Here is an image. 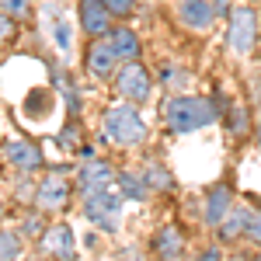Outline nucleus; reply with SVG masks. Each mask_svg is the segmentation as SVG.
I'll list each match as a JSON object with an SVG mask.
<instances>
[{
	"instance_id": "1",
	"label": "nucleus",
	"mask_w": 261,
	"mask_h": 261,
	"mask_svg": "<svg viewBox=\"0 0 261 261\" xmlns=\"http://www.w3.org/2000/svg\"><path fill=\"white\" fill-rule=\"evenodd\" d=\"M164 122H167L171 133H195V129H205V125H216V122H220V105L213 98L181 94V98L167 101Z\"/></svg>"
},
{
	"instance_id": "2",
	"label": "nucleus",
	"mask_w": 261,
	"mask_h": 261,
	"mask_svg": "<svg viewBox=\"0 0 261 261\" xmlns=\"http://www.w3.org/2000/svg\"><path fill=\"white\" fill-rule=\"evenodd\" d=\"M105 140L115 146H140L146 140V122L133 105H115L105 112Z\"/></svg>"
},
{
	"instance_id": "3",
	"label": "nucleus",
	"mask_w": 261,
	"mask_h": 261,
	"mask_svg": "<svg viewBox=\"0 0 261 261\" xmlns=\"http://www.w3.org/2000/svg\"><path fill=\"white\" fill-rule=\"evenodd\" d=\"M122 205H125V199L115 195L112 188H101V192L84 195V213H87V220L94 223L98 230H105V233H115V230H119Z\"/></svg>"
},
{
	"instance_id": "4",
	"label": "nucleus",
	"mask_w": 261,
	"mask_h": 261,
	"mask_svg": "<svg viewBox=\"0 0 261 261\" xmlns=\"http://www.w3.org/2000/svg\"><path fill=\"white\" fill-rule=\"evenodd\" d=\"M258 42V14L251 7H233L226 14V45L233 56H247Z\"/></svg>"
},
{
	"instance_id": "5",
	"label": "nucleus",
	"mask_w": 261,
	"mask_h": 261,
	"mask_svg": "<svg viewBox=\"0 0 261 261\" xmlns=\"http://www.w3.org/2000/svg\"><path fill=\"white\" fill-rule=\"evenodd\" d=\"M115 87H119V94L125 101H133V105H143V101H150L153 94V81H150V70L140 66V63H125L119 73H115Z\"/></svg>"
},
{
	"instance_id": "6",
	"label": "nucleus",
	"mask_w": 261,
	"mask_h": 261,
	"mask_svg": "<svg viewBox=\"0 0 261 261\" xmlns=\"http://www.w3.org/2000/svg\"><path fill=\"white\" fill-rule=\"evenodd\" d=\"M70 195H73L70 178H66L63 171H49V174L39 181V188H35V205L45 209V213H56V209H63V205L70 202Z\"/></svg>"
},
{
	"instance_id": "7",
	"label": "nucleus",
	"mask_w": 261,
	"mask_h": 261,
	"mask_svg": "<svg viewBox=\"0 0 261 261\" xmlns=\"http://www.w3.org/2000/svg\"><path fill=\"white\" fill-rule=\"evenodd\" d=\"M0 153H4L7 167H14V171H21V174H32V171H39L42 164H45L39 143H32V140H7Z\"/></svg>"
},
{
	"instance_id": "8",
	"label": "nucleus",
	"mask_w": 261,
	"mask_h": 261,
	"mask_svg": "<svg viewBox=\"0 0 261 261\" xmlns=\"http://www.w3.org/2000/svg\"><path fill=\"white\" fill-rule=\"evenodd\" d=\"M42 254L53 261H73L77 254V237L66 223H53L45 233H42Z\"/></svg>"
},
{
	"instance_id": "9",
	"label": "nucleus",
	"mask_w": 261,
	"mask_h": 261,
	"mask_svg": "<svg viewBox=\"0 0 261 261\" xmlns=\"http://www.w3.org/2000/svg\"><path fill=\"white\" fill-rule=\"evenodd\" d=\"M87 73L91 77H112L115 73V66H119V53H115V45H112V39L108 35H101V39H91V45H87Z\"/></svg>"
},
{
	"instance_id": "10",
	"label": "nucleus",
	"mask_w": 261,
	"mask_h": 261,
	"mask_svg": "<svg viewBox=\"0 0 261 261\" xmlns=\"http://www.w3.org/2000/svg\"><path fill=\"white\" fill-rule=\"evenodd\" d=\"M178 21L188 32H209L213 21H216V11H213L209 0H181L178 4Z\"/></svg>"
},
{
	"instance_id": "11",
	"label": "nucleus",
	"mask_w": 261,
	"mask_h": 261,
	"mask_svg": "<svg viewBox=\"0 0 261 261\" xmlns=\"http://www.w3.org/2000/svg\"><path fill=\"white\" fill-rule=\"evenodd\" d=\"M112 181H115V171L105 161H87V164L77 167V188H81V195L101 192V188H108Z\"/></svg>"
},
{
	"instance_id": "12",
	"label": "nucleus",
	"mask_w": 261,
	"mask_h": 261,
	"mask_svg": "<svg viewBox=\"0 0 261 261\" xmlns=\"http://www.w3.org/2000/svg\"><path fill=\"white\" fill-rule=\"evenodd\" d=\"M81 28L91 39H101L112 32V14H108L105 0H81Z\"/></svg>"
},
{
	"instance_id": "13",
	"label": "nucleus",
	"mask_w": 261,
	"mask_h": 261,
	"mask_svg": "<svg viewBox=\"0 0 261 261\" xmlns=\"http://www.w3.org/2000/svg\"><path fill=\"white\" fill-rule=\"evenodd\" d=\"M233 209V192H230V185H216V188H209V195H205V223L209 226H220L223 216Z\"/></svg>"
},
{
	"instance_id": "14",
	"label": "nucleus",
	"mask_w": 261,
	"mask_h": 261,
	"mask_svg": "<svg viewBox=\"0 0 261 261\" xmlns=\"http://www.w3.org/2000/svg\"><path fill=\"white\" fill-rule=\"evenodd\" d=\"M185 251V237H181L178 226H161L157 237H153V254L161 261H178Z\"/></svg>"
},
{
	"instance_id": "15",
	"label": "nucleus",
	"mask_w": 261,
	"mask_h": 261,
	"mask_svg": "<svg viewBox=\"0 0 261 261\" xmlns=\"http://www.w3.org/2000/svg\"><path fill=\"white\" fill-rule=\"evenodd\" d=\"M247 220H251V209H244V205H233L226 216H223V223L216 226V233H220L223 244H233L241 241L244 233H247Z\"/></svg>"
},
{
	"instance_id": "16",
	"label": "nucleus",
	"mask_w": 261,
	"mask_h": 261,
	"mask_svg": "<svg viewBox=\"0 0 261 261\" xmlns=\"http://www.w3.org/2000/svg\"><path fill=\"white\" fill-rule=\"evenodd\" d=\"M108 39H112V45H115V53H119V60L125 63H133V60H140V39H136V32L133 28H112L108 32Z\"/></svg>"
},
{
	"instance_id": "17",
	"label": "nucleus",
	"mask_w": 261,
	"mask_h": 261,
	"mask_svg": "<svg viewBox=\"0 0 261 261\" xmlns=\"http://www.w3.org/2000/svg\"><path fill=\"white\" fill-rule=\"evenodd\" d=\"M143 185L150 188V195H153V192H171V188H174V178L167 174V167H161V164H146Z\"/></svg>"
},
{
	"instance_id": "18",
	"label": "nucleus",
	"mask_w": 261,
	"mask_h": 261,
	"mask_svg": "<svg viewBox=\"0 0 261 261\" xmlns=\"http://www.w3.org/2000/svg\"><path fill=\"white\" fill-rule=\"evenodd\" d=\"M0 261H21V233L0 230Z\"/></svg>"
},
{
	"instance_id": "19",
	"label": "nucleus",
	"mask_w": 261,
	"mask_h": 261,
	"mask_svg": "<svg viewBox=\"0 0 261 261\" xmlns=\"http://www.w3.org/2000/svg\"><path fill=\"white\" fill-rule=\"evenodd\" d=\"M119 192H122V199H146L150 195V188L143 185V178H136V174H119Z\"/></svg>"
},
{
	"instance_id": "20",
	"label": "nucleus",
	"mask_w": 261,
	"mask_h": 261,
	"mask_svg": "<svg viewBox=\"0 0 261 261\" xmlns=\"http://www.w3.org/2000/svg\"><path fill=\"white\" fill-rule=\"evenodd\" d=\"M0 11L4 14H11V18H28L32 14V0H0Z\"/></svg>"
},
{
	"instance_id": "21",
	"label": "nucleus",
	"mask_w": 261,
	"mask_h": 261,
	"mask_svg": "<svg viewBox=\"0 0 261 261\" xmlns=\"http://www.w3.org/2000/svg\"><path fill=\"white\" fill-rule=\"evenodd\" d=\"M226 129H230V136H244V133H247V115H244V108H230Z\"/></svg>"
},
{
	"instance_id": "22",
	"label": "nucleus",
	"mask_w": 261,
	"mask_h": 261,
	"mask_svg": "<svg viewBox=\"0 0 261 261\" xmlns=\"http://www.w3.org/2000/svg\"><path fill=\"white\" fill-rule=\"evenodd\" d=\"M105 7H108L112 18H129L136 11V0H105Z\"/></svg>"
},
{
	"instance_id": "23",
	"label": "nucleus",
	"mask_w": 261,
	"mask_h": 261,
	"mask_svg": "<svg viewBox=\"0 0 261 261\" xmlns=\"http://www.w3.org/2000/svg\"><path fill=\"white\" fill-rule=\"evenodd\" d=\"M14 32H18V21L11 18V14H4V11H0V49L14 39Z\"/></svg>"
},
{
	"instance_id": "24",
	"label": "nucleus",
	"mask_w": 261,
	"mask_h": 261,
	"mask_svg": "<svg viewBox=\"0 0 261 261\" xmlns=\"http://www.w3.org/2000/svg\"><path fill=\"white\" fill-rule=\"evenodd\" d=\"M244 237L254 244V247H261V213H251V220H247V233H244Z\"/></svg>"
},
{
	"instance_id": "25",
	"label": "nucleus",
	"mask_w": 261,
	"mask_h": 261,
	"mask_svg": "<svg viewBox=\"0 0 261 261\" xmlns=\"http://www.w3.org/2000/svg\"><path fill=\"white\" fill-rule=\"evenodd\" d=\"M56 42H60V49H70V24L63 18H56Z\"/></svg>"
},
{
	"instance_id": "26",
	"label": "nucleus",
	"mask_w": 261,
	"mask_h": 261,
	"mask_svg": "<svg viewBox=\"0 0 261 261\" xmlns=\"http://www.w3.org/2000/svg\"><path fill=\"white\" fill-rule=\"evenodd\" d=\"M60 143H63V146H73V143H77V125L63 129V133H60Z\"/></svg>"
},
{
	"instance_id": "27",
	"label": "nucleus",
	"mask_w": 261,
	"mask_h": 261,
	"mask_svg": "<svg viewBox=\"0 0 261 261\" xmlns=\"http://www.w3.org/2000/svg\"><path fill=\"white\" fill-rule=\"evenodd\" d=\"M216 14H230V0H209Z\"/></svg>"
},
{
	"instance_id": "28",
	"label": "nucleus",
	"mask_w": 261,
	"mask_h": 261,
	"mask_svg": "<svg viewBox=\"0 0 261 261\" xmlns=\"http://www.w3.org/2000/svg\"><path fill=\"white\" fill-rule=\"evenodd\" d=\"M199 261H220V247H205V254Z\"/></svg>"
},
{
	"instance_id": "29",
	"label": "nucleus",
	"mask_w": 261,
	"mask_h": 261,
	"mask_svg": "<svg viewBox=\"0 0 261 261\" xmlns=\"http://www.w3.org/2000/svg\"><path fill=\"white\" fill-rule=\"evenodd\" d=\"M42 223L39 220H24V230H28V233H35V230H39Z\"/></svg>"
},
{
	"instance_id": "30",
	"label": "nucleus",
	"mask_w": 261,
	"mask_h": 261,
	"mask_svg": "<svg viewBox=\"0 0 261 261\" xmlns=\"http://www.w3.org/2000/svg\"><path fill=\"white\" fill-rule=\"evenodd\" d=\"M258 146H261V125H258Z\"/></svg>"
},
{
	"instance_id": "31",
	"label": "nucleus",
	"mask_w": 261,
	"mask_h": 261,
	"mask_svg": "<svg viewBox=\"0 0 261 261\" xmlns=\"http://www.w3.org/2000/svg\"><path fill=\"white\" fill-rule=\"evenodd\" d=\"M258 261H261V258H258Z\"/></svg>"
}]
</instances>
